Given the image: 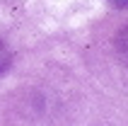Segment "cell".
I'll use <instances>...</instances> for the list:
<instances>
[{
    "instance_id": "cell-1",
    "label": "cell",
    "mask_w": 128,
    "mask_h": 126,
    "mask_svg": "<svg viewBox=\"0 0 128 126\" xmlns=\"http://www.w3.org/2000/svg\"><path fill=\"white\" fill-rule=\"evenodd\" d=\"M114 46H116V53H118V58H121V61L128 66V27L121 29V32L116 34Z\"/></svg>"
},
{
    "instance_id": "cell-2",
    "label": "cell",
    "mask_w": 128,
    "mask_h": 126,
    "mask_svg": "<svg viewBox=\"0 0 128 126\" xmlns=\"http://www.w3.org/2000/svg\"><path fill=\"white\" fill-rule=\"evenodd\" d=\"M10 66H12V53H10V49L5 46V41L0 39V75H2Z\"/></svg>"
},
{
    "instance_id": "cell-3",
    "label": "cell",
    "mask_w": 128,
    "mask_h": 126,
    "mask_svg": "<svg viewBox=\"0 0 128 126\" xmlns=\"http://www.w3.org/2000/svg\"><path fill=\"white\" fill-rule=\"evenodd\" d=\"M111 7H116V10H126L128 7V0H106Z\"/></svg>"
}]
</instances>
